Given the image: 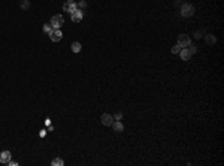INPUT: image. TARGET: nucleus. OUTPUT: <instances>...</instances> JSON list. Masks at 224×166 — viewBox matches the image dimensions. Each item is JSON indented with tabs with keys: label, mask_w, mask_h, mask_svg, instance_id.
Wrapping results in <instances>:
<instances>
[{
	"label": "nucleus",
	"mask_w": 224,
	"mask_h": 166,
	"mask_svg": "<svg viewBox=\"0 0 224 166\" xmlns=\"http://www.w3.org/2000/svg\"><path fill=\"white\" fill-rule=\"evenodd\" d=\"M193 15H194V6L190 5V3H182L181 5V17L188 18V17H193Z\"/></svg>",
	"instance_id": "1"
},
{
	"label": "nucleus",
	"mask_w": 224,
	"mask_h": 166,
	"mask_svg": "<svg viewBox=\"0 0 224 166\" xmlns=\"http://www.w3.org/2000/svg\"><path fill=\"white\" fill-rule=\"evenodd\" d=\"M49 24L52 26V29H60L63 24H64V18H63V15H54L52 18H51V21H49Z\"/></svg>",
	"instance_id": "2"
},
{
	"label": "nucleus",
	"mask_w": 224,
	"mask_h": 166,
	"mask_svg": "<svg viewBox=\"0 0 224 166\" xmlns=\"http://www.w3.org/2000/svg\"><path fill=\"white\" fill-rule=\"evenodd\" d=\"M82 18H84V11H81V9H75L73 12H70V20H72L73 23H79Z\"/></svg>",
	"instance_id": "3"
},
{
	"label": "nucleus",
	"mask_w": 224,
	"mask_h": 166,
	"mask_svg": "<svg viewBox=\"0 0 224 166\" xmlns=\"http://www.w3.org/2000/svg\"><path fill=\"white\" fill-rule=\"evenodd\" d=\"M190 44H191V41H190V38H188L187 35H179V36H178V45H179L181 48L190 47Z\"/></svg>",
	"instance_id": "4"
},
{
	"label": "nucleus",
	"mask_w": 224,
	"mask_h": 166,
	"mask_svg": "<svg viewBox=\"0 0 224 166\" xmlns=\"http://www.w3.org/2000/svg\"><path fill=\"white\" fill-rule=\"evenodd\" d=\"M48 36H49V39H51L52 42H58V41H61V38H63L60 29H52V32H51Z\"/></svg>",
	"instance_id": "5"
},
{
	"label": "nucleus",
	"mask_w": 224,
	"mask_h": 166,
	"mask_svg": "<svg viewBox=\"0 0 224 166\" xmlns=\"http://www.w3.org/2000/svg\"><path fill=\"white\" fill-rule=\"evenodd\" d=\"M100 120H102V124L103 126H112V123H114V117H112L111 114H103L102 117H100Z\"/></svg>",
	"instance_id": "6"
},
{
	"label": "nucleus",
	"mask_w": 224,
	"mask_h": 166,
	"mask_svg": "<svg viewBox=\"0 0 224 166\" xmlns=\"http://www.w3.org/2000/svg\"><path fill=\"white\" fill-rule=\"evenodd\" d=\"M75 9H76V3L72 2V0H67V2L63 5V11H64V12H69V14H70V12H73Z\"/></svg>",
	"instance_id": "7"
},
{
	"label": "nucleus",
	"mask_w": 224,
	"mask_h": 166,
	"mask_svg": "<svg viewBox=\"0 0 224 166\" xmlns=\"http://www.w3.org/2000/svg\"><path fill=\"white\" fill-rule=\"evenodd\" d=\"M11 153L9 151H3V153H0V163H3V165H8L9 163V160H11Z\"/></svg>",
	"instance_id": "8"
},
{
	"label": "nucleus",
	"mask_w": 224,
	"mask_h": 166,
	"mask_svg": "<svg viewBox=\"0 0 224 166\" xmlns=\"http://www.w3.org/2000/svg\"><path fill=\"white\" fill-rule=\"evenodd\" d=\"M112 129H114V132H117V133H121L124 126H123V123L120 120H114V123H112Z\"/></svg>",
	"instance_id": "9"
},
{
	"label": "nucleus",
	"mask_w": 224,
	"mask_h": 166,
	"mask_svg": "<svg viewBox=\"0 0 224 166\" xmlns=\"http://www.w3.org/2000/svg\"><path fill=\"white\" fill-rule=\"evenodd\" d=\"M179 56H181V59H182V60H190V57H191V53H190V50H187V48H181V51H179Z\"/></svg>",
	"instance_id": "10"
},
{
	"label": "nucleus",
	"mask_w": 224,
	"mask_h": 166,
	"mask_svg": "<svg viewBox=\"0 0 224 166\" xmlns=\"http://www.w3.org/2000/svg\"><path fill=\"white\" fill-rule=\"evenodd\" d=\"M205 42H206L208 45H215L217 38H215L214 35H206V36H205Z\"/></svg>",
	"instance_id": "11"
},
{
	"label": "nucleus",
	"mask_w": 224,
	"mask_h": 166,
	"mask_svg": "<svg viewBox=\"0 0 224 166\" xmlns=\"http://www.w3.org/2000/svg\"><path fill=\"white\" fill-rule=\"evenodd\" d=\"M20 8L24 9V11H27L30 8V2H29V0H20Z\"/></svg>",
	"instance_id": "12"
},
{
	"label": "nucleus",
	"mask_w": 224,
	"mask_h": 166,
	"mask_svg": "<svg viewBox=\"0 0 224 166\" xmlns=\"http://www.w3.org/2000/svg\"><path fill=\"white\" fill-rule=\"evenodd\" d=\"M70 48H72V51H73V53H79V51H81V48H82V45H81L79 42H73Z\"/></svg>",
	"instance_id": "13"
},
{
	"label": "nucleus",
	"mask_w": 224,
	"mask_h": 166,
	"mask_svg": "<svg viewBox=\"0 0 224 166\" xmlns=\"http://www.w3.org/2000/svg\"><path fill=\"white\" fill-rule=\"evenodd\" d=\"M51 165H52V166H63V165H64V162H63L60 157H57V159H54V160L51 162Z\"/></svg>",
	"instance_id": "14"
},
{
	"label": "nucleus",
	"mask_w": 224,
	"mask_h": 166,
	"mask_svg": "<svg viewBox=\"0 0 224 166\" xmlns=\"http://www.w3.org/2000/svg\"><path fill=\"white\" fill-rule=\"evenodd\" d=\"M43 32L49 35V33L52 32V26H51V24H43Z\"/></svg>",
	"instance_id": "15"
},
{
	"label": "nucleus",
	"mask_w": 224,
	"mask_h": 166,
	"mask_svg": "<svg viewBox=\"0 0 224 166\" xmlns=\"http://www.w3.org/2000/svg\"><path fill=\"white\" fill-rule=\"evenodd\" d=\"M85 6H87V3L84 2V0H81L79 3H76V9H81V11H82V9H85Z\"/></svg>",
	"instance_id": "16"
},
{
	"label": "nucleus",
	"mask_w": 224,
	"mask_h": 166,
	"mask_svg": "<svg viewBox=\"0 0 224 166\" xmlns=\"http://www.w3.org/2000/svg\"><path fill=\"white\" fill-rule=\"evenodd\" d=\"M179 51H181V47H179L178 44H176L175 47H172V54H178Z\"/></svg>",
	"instance_id": "17"
},
{
	"label": "nucleus",
	"mask_w": 224,
	"mask_h": 166,
	"mask_svg": "<svg viewBox=\"0 0 224 166\" xmlns=\"http://www.w3.org/2000/svg\"><path fill=\"white\" fill-rule=\"evenodd\" d=\"M112 117H114V120H121V117H123V114H121V112H117L115 115H112Z\"/></svg>",
	"instance_id": "18"
},
{
	"label": "nucleus",
	"mask_w": 224,
	"mask_h": 166,
	"mask_svg": "<svg viewBox=\"0 0 224 166\" xmlns=\"http://www.w3.org/2000/svg\"><path fill=\"white\" fill-rule=\"evenodd\" d=\"M190 45H191V44H190ZM196 51H197V47H196V45H191V48H190V53H191V54H194Z\"/></svg>",
	"instance_id": "19"
},
{
	"label": "nucleus",
	"mask_w": 224,
	"mask_h": 166,
	"mask_svg": "<svg viewBox=\"0 0 224 166\" xmlns=\"http://www.w3.org/2000/svg\"><path fill=\"white\" fill-rule=\"evenodd\" d=\"M8 165H9V166H17L18 163H17V162H12V160H9V163H8Z\"/></svg>",
	"instance_id": "20"
}]
</instances>
